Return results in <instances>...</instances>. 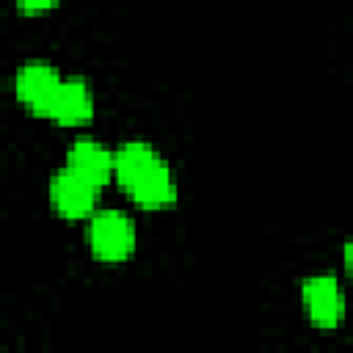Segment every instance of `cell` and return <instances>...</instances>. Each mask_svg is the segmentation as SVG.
Wrapping results in <instances>:
<instances>
[{
	"mask_svg": "<svg viewBox=\"0 0 353 353\" xmlns=\"http://www.w3.org/2000/svg\"><path fill=\"white\" fill-rule=\"evenodd\" d=\"M88 248L99 262L116 265L135 251V226L119 210H102L91 215L88 223Z\"/></svg>",
	"mask_w": 353,
	"mask_h": 353,
	"instance_id": "6da1fadb",
	"label": "cell"
},
{
	"mask_svg": "<svg viewBox=\"0 0 353 353\" xmlns=\"http://www.w3.org/2000/svg\"><path fill=\"white\" fill-rule=\"evenodd\" d=\"M97 196H99V185H94L69 165L55 171V176L50 179V204L66 221H80L94 215Z\"/></svg>",
	"mask_w": 353,
	"mask_h": 353,
	"instance_id": "7a4b0ae2",
	"label": "cell"
},
{
	"mask_svg": "<svg viewBox=\"0 0 353 353\" xmlns=\"http://www.w3.org/2000/svg\"><path fill=\"white\" fill-rule=\"evenodd\" d=\"M63 77L58 74V69L47 61H28L25 66H19L14 88H17V99L36 116H50L52 102L58 97Z\"/></svg>",
	"mask_w": 353,
	"mask_h": 353,
	"instance_id": "3957f363",
	"label": "cell"
},
{
	"mask_svg": "<svg viewBox=\"0 0 353 353\" xmlns=\"http://www.w3.org/2000/svg\"><path fill=\"white\" fill-rule=\"evenodd\" d=\"M301 298H303V309H306L309 320L317 328L334 331L345 320V295L334 276H328V273L309 276L301 287Z\"/></svg>",
	"mask_w": 353,
	"mask_h": 353,
	"instance_id": "277c9868",
	"label": "cell"
},
{
	"mask_svg": "<svg viewBox=\"0 0 353 353\" xmlns=\"http://www.w3.org/2000/svg\"><path fill=\"white\" fill-rule=\"evenodd\" d=\"M94 116V91L83 77H66L58 88V97L52 102V110L47 119L63 124V127H80L91 121Z\"/></svg>",
	"mask_w": 353,
	"mask_h": 353,
	"instance_id": "5b68a950",
	"label": "cell"
},
{
	"mask_svg": "<svg viewBox=\"0 0 353 353\" xmlns=\"http://www.w3.org/2000/svg\"><path fill=\"white\" fill-rule=\"evenodd\" d=\"M66 165L74 168L77 174H83L85 179H91L94 185H108L113 176V152L105 149L99 141L94 138H77L69 146L66 154Z\"/></svg>",
	"mask_w": 353,
	"mask_h": 353,
	"instance_id": "8992f818",
	"label": "cell"
},
{
	"mask_svg": "<svg viewBox=\"0 0 353 353\" xmlns=\"http://www.w3.org/2000/svg\"><path fill=\"white\" fill-rule=\"evenodd\" d=\"M132 201L143 210H163L168 204H174L176 199V188H174V179H171V168L165 165V160L160 157L130 190Z\"/></svg>",
	"mask_w": 353,
	"mask_h": 353,
	"instance_id": "52a82bcc",
	"label": "cell"
},
{
	"mask_svg": "<svg viewBox=\"0 0 353 353\" xmlns=\"http://www.w3.org/2000/svg\"><path fill=\"white\" fill-rule=\"evenodd\" d=\"M157 160L160 154L146 141H127L113 152V179L130 190Z\"/></svg>",
	"mask_w": 353,
	"mask_h": 353,
	"instance_id": "ba28073f",
	"label": "cell"
},
{
	"mask_svg": "<svg viewBox=\"0 0 353 353\" xmlns=\"http://www.w3.org/2000/svg\"><path fill=\"white\" fill-rule=\"evenodd\" d=\"M17 6H19L25 14H44V11L55 8L58 0H17Z\"/></svg>",
	"mask_w": 353,
	"mask_h": 353,
	"instance_id": "9c48e42d",
	"label": "cell"
},
{
	"mask_svg": "<svg viewBox=\"0 0 353 353\" xmlns=\"http://www.w3.org/2000/svg\"><path fill=\"white\" fill-rule=\"evenodd\" d=\"M342 262H345V270H347V276L353 279V240H347V243H345V251H342Z\"/></svg>",
	"mask_w": 353,
	"mask_h": 353,
	"instance_id": "30bf717a",
	"label": "cell"
}]
</instances>
